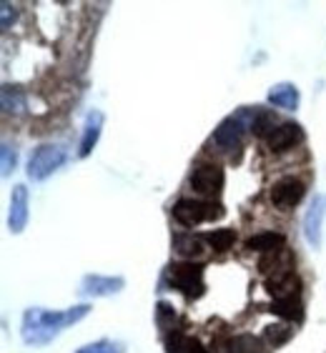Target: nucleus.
<instances>
[{
	"instance_id": "f257e3e1",
	"label": "nucleus",
	"mask_w": 326,
	"mask_h": 353,
	"mask_svg": "<svg viewBox=\"0 0 326 353\" xmlns=\"http://www.w3.org/2000/svg\"><path fill=\"white\" fill-rule=\"evenodd\" d=\"M90 313V306H73L66 311H46V308H28L23 316V341L30 346H46L66 331L68 326L78 323Z\"/></svg>"
},
{
	"instance_id": "f03ea898",
	"label": "nucleus",
	"mask_w": 326,
	"mask_h": 353,
	"mask_svg": "<svg viewBox=\"0 0 326 353\" xmlns=\"http://www.w3.org/2000/svg\"><path fill=\"white\" fill-rule=\"evenodd\" d=\"M253 116H256V110L244 108V110H238L236 116L226 118V121L216 128V133H213V141H216L218 148L229 150V153L241 148L244 133L253 125Z\"/></svg>"
},
{
	"instance_id": "7ed1b4c3",
	"label": "nucleus",
	"mask_w": 326,
	"mask_h": 353,
	"mask_svg": "<svg viewBox=\"0 0 326 353\" xmlns=\"http://www.w3.org/2000/svg\"><path fill=\"white\" fill-rule=\"evenodd\" d=\"M169 283L181 291L186 299H201L206 291V281H204V265L198 263H173L169 265V273H166Z\"/></svg>"
},
{
	"instance_id": "20e7f679",
	"label": "nucleus",
	"mask_w": 326,
	"mask_h": 353,
	"mask_svg": "<svg viewBox=\"0 0 326 353\" xmlns=\"http://www.w3.org/2000/svg\"><path fill=\"white\" fill-rule=\"evenodd\" d=\"M224 205L213 203V201H193V198H184L173 205V218L181 225H198L206 221H218L224 218Z\"/></svg>"
},
{
	"instance_id": "39448f33",
	"label": "nucleus",
	"mask_w": 326,
	"mask_h": 353,
	"mask_svg": "<svg viewBox=\"0 0 326 353\" xmlns=\"http://www.w3.org/2000/svg\"><path fill=\"white\" fill-rule=\"evenodd\" d=\"M66 163V148L63 145H55V143H46L35 150L30 161H28V178L33 181H46L50 173L61 168Z\"/></svg>"
},
{
	"instance_id": "423d86ee",
	"label": "nucleus",
	"mask_w": 326,
	"mask_h": 353,
	"mask_svg": "<svg viewBox=\"0 0 326 353\" xmlns=\"http://www.w3.org/2000/svg\"><path fill=\"white\" fill-rule=\"evenodd\" d=\"M191 188L198 196H216L224 188V168L216 163H198L191 173Z\"/></svg>"
},
{
	"instance_id": "0eeeda50",
	"label": "nucleus",
	"mask_w": 326,
	"mask_h": 353,
	"mask_svg": "<svg viewBox=\"0 0 326 353\" xmlns=\"http://www.w3.org/2000/svg\"><path fill=\"white\" fill-rule=\"evenodd\" d=\"M294 265H296V259L294 253L281 245L276 251L264 253L261 261H258V271L264 273L266 279H279V276H286V273H294Z\"/></svg>"
},
{
	"instance_id": "6e6552de",
	"label": "nucleus",
	"mask_w": 326,
	"mask_h": 353,
	"mask_svg": "<svg viewBox=\"0 0 326 353\" xmlns=\"http://www.w3.org/2000/svg\"><path fill=\"white\" fill-rule=\"evenodd\" d=\"M306 193V185L301 183L299 178H281V181H276L271 188V201L274 205H279V208H284V211H289V208H294V205H299V201L304 198Z\"/></svg>"
},
{
	"instance_id": "1a4fd4ad",
	"label": "nucleus",
	"mask_w": 326,
	"mask_h": 353,
	"mask_svg": "<svg viewBox=\"0 0 326 353\" xmlns=\"http://www.w3.org/2000/svg\"><path fill=\"white\" fill-rule=\"evenodd\" d=\"M324 213H326V196H316L304 216V238L311 248H319L321 245V223H324Z\"/></svg>"
},
{
	"instance_id": "9d476101",
	"label": "nucleus",
	"mask_w": 326,
	"mask_h": 353,
	"mask_svg": "<svg viewBox=\"0 0 326 353\" xmlns=\"http://www.w3.org/2000/svg\"><path fill=\"white\" fill-rule=\"evenodd\" d=\"M126 281L121 276H86L83 279V296H93V299H103V296H113V293H121Z\"/></svg>"
},
{
	"instance_id": "9b49d317",
	"label": "nucleus",
	"mask_w": 326,
	"mask_h": 353,
	"mask_svg": "<svg viewBox=\"0 0 326 353\" xmlns=\"http://www.w3.org/2000/svg\"><path fill=\"white\" fill-rule=\"evenodd\" d=\"M28 188L26 185H15L10 193V216H8V225L13 233H23L28 225Z\"/></svg>"
},
{
	"instance_id": "f8f14e48",
	"label": "nucleus",
	"mask_w": 326,
	"mask_h": 353,
	"mask_svg": "<svg viewBox=\"0 0 326 353\" xmlns=\"http://www.w3.org/2000/svg\"><path fill=\"white\" fill-rule=\"evenodd\" d=\"M266 291L271 293L274 301H286V299H299L301 293V281L296 273H286L279 279L266 281Z\"/></svg>"
},
{
	"instance_id": "ddd939ff",
	"label": "nucleus",
	"mask_w": 326,
	"mask_h": 353,
	"mask_svg": "<svg viewBox=\"0 0 326 353\" xmlns=\"http://www.w3.org/2000/svg\"><path fill=\"white\" fill-rule=\"evenodd\" d=\"M301 138H304V133H301V128L296 123H279V128L274 130L271 138H269V148L274 153H284V150L294 148Z\"/></svg>"
},
{
	"instance_id": "4468645a",
	"label": "nucleus",
	"mask_w": 326,
	"mask_h": 353,
	"mask_svg": "<svg viewBox=\"0 0 326 353\" xmlns=\"http://www.w3.org/2000/svg\"><path fill=\"white\" fill-rule=\"evenodd\" d=\"M269 103L274 108H284V110H296L299 105V88L294 83H279L269 90Z\"/></svg>"
},
{
	"instance_id": "2eb2a0df",
	"label": "nucleus",
	"mask_w": 326,
	"mask_h": 353,
	"mask_svg": "<svg viewBox=\"0 0 326 353\" xmlns=\"http://www.w3.org/2000/svg\"><path fill=\"white\" fill-rule=\"evenodd\" d=\"M101 128H103V113L101 110H90L88 118H86V128H83V138H81V153L83 158L88 156L90 150L95 148V143H98V136H101Z\"/></svg>"
},
{
	"instance_id": "dca6fc26",
	"label": "nucleus",
	"mask_w": 326,
	"mask_h": 353,
	"mask_svg": "<svg viewBox=\"0 0 326 353\" xmlns=\"http://www.w3.org/2000/svg\"><path fill=\"white\" fill-rule=\"evenodd\" d=\"M166 353H209L204 348V343L184 333H171L166 339Z\"/></svg>"
},
{
	"instance_id": "f3484780",
	"label": "nucleus",
	"mask_w": 326,
	"mask_h": 353,
	"mask_svg": "<svg viewBox=\"0 0 326 353\" xmlns=\"http://www.w3.org/2000/svg\"><path fill=\"white\" fill-rule=\"evenodd\" d=\"M281 245H286V238L274 231L258 233V236L246 241V248H249V251H261V253H271V251H276V248H281Z\"/></svg>"
},
{
	"instance_id": "a211bd4d",
	"label": "nucleus",
	"mask_w": 326,
	"mask_h": 353,
	"mask_svg": "<svg viewBox=\"0 0 326 353\" xmlns=\"http://www.w3.org/2000/svg\"><path fill=\"white\" fill-rule=\"evenodd\" d=\"M206 241L204 238H196V236H176L173 238V248H176L181 256L186 259H201L206 253Z\"/></svg>"
},
{
	"instance_id": "6ab92c4d",
	"label": "nucleus",
	"mask_w": 326,
	"mask_h": 353,
	"mask_svg": "<svg viewBox=\"0 0 326 353\" xmlns=\"http://www.w3.org/2000/svg\"><path fill=\"white\" fill-rule=\"evenodd\" d=\"M226 353H264V341H258L251 333L233 336V339L226 343Z\"/></svg>"
},
{
	"instance_id": "aec40b11",
	"label": "nucleus",
	"mask_w": 326,
	"mask_h": 353,
	"mask_svg": "<svg viewBox=\"0 0 326 353\" xmlns=\"http://www.w3.org/2000/svg\"><path fill=\"white\" fill-rule=\"evenodd\" d=\"M276 128H279V121H276V116H274V110H256L251 130L258 138H266V141H269Z\"/></svg>"
},
{
	"instance_id": "412c9836",
	"label": "nucleus",
	"mask_w": 326,
	"mask_h": 353,
	"mask_svg": "<svg viewBox=\"0 0 326 353\" xmlns=\"http://www.w3.org/2000/svg\"><path fill=\"white\" fill-rule=\"evenodd\" d=\"M201 238H204V241L211 245V248H213V251L224 253V251H229L233 243H236V231H231V228H218V231L204 233Z\"/></svg>"
},
{
	"instance_id": "4be33fe9",
	"label": "nucleus",
	"mask_w": 326,
	"mask_h": 353,
	"mask_svg": "<svg viewBox=\"0 0 326 353\" xmlns=\"http://www.w3.org/2000/svg\"><path fill=\"white\" fill-rule=\"evenodd\" d=\"M26 95L21 93L18 88H10V85H6L3 88V110L6 113H13V116H21V113H26Z\"/></svg>"
},
{
	"instance_id": "5701e85b",
	"label": "nucleus",
	"mask_w": 326,
	"mask_h": 353,
	"mask_svg": "<svg viewBox=\"0 0 326 353\" xmlns=\"http://www.w3.org/2000/svg\"><path fill=\"white\" fill-rule=\"evenodd\" d=\"M271 311L281 319H301L304 316V308H301V301L299 299H286V301H274L271 303Z\"/></svg>"
},
{
	"instance_id": "b1692460",
	"label": "nucleus",
	"mask_w": 326,
	"mask_h": 353,
	"mask_svg": "<svg viewBox=\"0 0 326 353\" xmlns=\"http://www.w3.org/2000/svg\"><path fill=\"white\" fill-rule=\"evenodd\" d=\"M78 353H123V346L113 341H95V343L78 348Z\"/></svg>"
},
{
	"instance_id": "393cba45",
	"label": "nucleus",
	"mask_w": 326,
	"mask_h": 353,
	"mask_svg": "<svg viewBox=\"0 0 326 353\" xmlns=\"http://www.w3.org/2000/svg\"><path fill=\"white\" fill-rule=\"evenodd\" d=\"M0 153H3V176H10V170L15 168V161H18V156H15V150H13V145H10V143H3Z\"/></svg>"
},
{
	"instance_id": "a878e982",
	"label": "nucleus",
	"mask_w": 326,
	"mask_h": 353,
	"mask_svg": "<svg viewBox=\"0 0 326 353\" xmlns=\"http://www.w3.org/2000/svg\"><path fill=\"white\" fill-rule=\"evenodd\" d=\"M0 13H3V18H0V26H3V30H8V28L13 26V21L18 18V10H15V6H10V3H0Z\"/></svg>"
}]
</instances>
